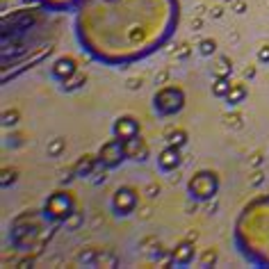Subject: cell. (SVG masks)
Instances as JSON below:
<instances>
[{
    "instance_id": "obj_1",
    "label": "cell",
    "mask_w": 269,
    "mask_h": 269,
    "mask_svg": "<svg viewBox=\"0 0 269 269\" xmlns=\"http://www.w3.org/2000/svg\"><path fill=\"white\" fill-rule=\"evenodd\" d=\"M178 21V0H82L73 25L89 57L107 66H128L162 48Z\"/></svg>"
},
{
    "instance_id": "obj_2",
    "label": "cell",
    "mask_w": 269,
    "mask_h": 269,
    "mask_svg": "<svg viewBox=\"0 0 269 269\" xmlns=\"http://www.w3.org/2000/svg\"><path fill=\"white\" fill-rule=\"evenodd\" d=\"M59 12L37 5L2 16V82L35 69L55 50L62 35Z\"/></svg>"
},
{
    "instance_id": "obj_3",
    "label": "cell",
    "mask_w": 269,
    "mask_h": 269,
    "mask_svg": "<svg viewBox=\"0 0 269 269\" xmlns=\"http://www.w3.org/2000/svg\"><path fill=\"white\" fill-rule=\"evenodd\" d=\"M233 240L242 258L255 267H269V194L255 196L242 208Z\"/></svg>"
},
{
    "instance_id": "obj_4",
    "label": "cell",
    "mask_w": 269,
    "mask_h": 269,
    "mask_svg": "<svg viewBox=\"0 0 269 269\" xmlns=\"http://www.w3.org/2000/svg\"><path fill=\"white\" fill-rule=\"evenodd\" d=\"M185 107V92L178 85L160 87L153 96V110L160 116H173Z\"/></svg>"
},
{
    "instance_id": "obj_5",
    "label": "cell",
    "mask_w": 269,
    "mask_h": 269,
    "mask_svg": "<svg viewBox=\"0 0 269 269\" xmlns=\"http://www.w3.org/2000/svg\"><path fill=\"white\" fill-rule=\"evenodd\" d=\"M219 190V178L214 171H198L187 180V194L196 201H208Z\"/></svg>"
},
{
    "instance_id": "obj_6",
    "label": "cell",
    "mask_w": 269,
    "mask_h": 269,
    "mask_svg": "<svg viewBox=\"0 0 269 269\" xmlns=\"http://www.w3.org/2000/svg\"><path fill=\"white\" fill-rule=\"evenodd\" d=\"M73 212H76V210H73V198L69 196L66 192H55V194L48 196V201H46V214H48L50 219L66 221Z\"/></svg>"
},
{
    "instance_id": "obj_7",
    "label": "cell",
    "mask_w": 269,
    "mask_h": 269,
    "mask_svg": "<svg viewBox=\"0 0 269 269\" xmlns=\"http://www.w3.org/2000/svg\"><path fill=\"white\" fill-rule=\"evenodd\" d=\"M126 160V153H123V144L121 139H110L107 144H103L98 151V164H103L105 169H114V167H119L121 162Z\"/></svg>"
},
{
    "instance_id": "obj_8",
    "label": "cell",
    "mask_w": 269,
    "mask_h": 269,
    "mask_svg": "<svg viewBox=\"0 0 269 269\" xmlns=\"http://www.w3.org/2000/svg\"><path fill=\"white\" fill-rule=\"evenodd\" d=\"M112 206L119 214L134 212V208H137V192H134L133 187H119V190L114 192Z\"/></svg>"
},
{
    "instance_id": "obj_9",
    "label": "cell",
    "mask_w": 269,
    "mask_h": 269,
    "mask_svg": "<svg viewBox=\"0 0 269 269\" xmlns=\"http://www.w3.org/2000/svg\"><path fill=\"white\" fill-rule=\"evenodd\" d=\"M123 144V153H126V160H146L149 157V144L142 139V134H133L128 139H121Z\"/></svg>"
},
{
    "instance_id": "obj_10",
    "label": "cell",
    "mask_w": 269,
    "mask_h": 269,
    "mask_svg": "<svg viewBox=\"0 0 269 269\" xmlns=\"http://www.w3.org/2000/svg\"><path fill=\"white\" fill-rule=\"evenodd\" d=\"M53 78L55 80H59V82H69V80L78 73V62L73 59V57H59L55 64H53Z\"/></svg>"
},
{
    "instance_id": "obj_11",
    "label": "cell",
    "mask_w": 269,
    "mask_h": 269,
    "mask_svg": "<svg viewBox=\"0 0 269 269\" xmlns=\"http://www.w3.org/2000/svg\"><path fill=\"white\" fill-rule=\"evenodd\" d=\"M180 162H183V157H180V149L173 146V144H169V146H167V149L157 155V167H160L162 171H167V173L176 171L178 167H180Z\"/></svg>"
},
{
    "instance_id": "obj_12",
    "label": "cell",
    "mask_w": 269,
    "mask_h": 269,
    "mask_svg": "<svg viewBox=\"0 0 269 269\" xmlns=\"http://www.w3.org/2000/svg\"><path fill=\"white\" fill-rule=\"evenodd\" d=\"M112 133L116 139H128V137H133V134H139V123H137V119H133V116H119V119L114 121Z\"/></svg>"
},
{
    "instance_id": "obj_13",
    "label": "cell",
    "mask_w": 269,
    "mask_h": 269,
    "mask_svg": "<svg viewBox=\"0 0 269 269\" xmlns=\"http://www.w3.org/2000/svg\"><path fill=\"white\" fill-rule=\"evenodd\" d=\"M171 258H173L176 265H183V267L190 265V262L194 260V244H192V242H180V244L173 249Z\"/></svg>"
},
{
    "instance_id": "obj_14",
    "label": "cell",
    "mask_w": 269,
    "mask_h": 269,
    "mask_svg": "<svg viewBox=\"0 0 269 269\" xmlns=\"http://www.w3.org/2000/svg\"><path fill=\"white\" fill-rule=\"evenodd\" d=\"M80 2L82 0H39V5H43V7L53 9V12H71V9H78Z\"/></svg>"
},
{
    "instance_id": "obj_15",
    "label": "cell",
    "mask_w": 269,
    "mask_h": 269,
    "mask_svg": "<svg viewBox=\"0 0 269 269\" xmlns=\"http://www.w3.org/2000/svg\"><path fill=\"white\" fill-rule=\"evenodd\" d=\"M231 80H228V76H214L212 80V94L217 96V98H226L228 92H231Z\"/></svg>"
},
{
    "instance_id": "obj_16",
    "label": "cell",
    "mask_w": 269,
    "mask_h": 269,
    "mask_svg": "<svg viewBox=\"0 0 269 269\" xmlns=\"http://www.w3.org/2000/svg\"><path fill=\"white\" fill-rule=\"evenodd\" d=\"M247 87L244 85H233L231 87V92H228V96H226V100L231 103V105H237V103H242V100L247 98Z\"/></svg>"
},
{
    "instance_id": "obj_17",
    "label": "cell",
    "mask_w": 269,
    "mask_h": 269,
    "mask_svg": "<svg viewBox=\"0 0 269 269\" xmlns=\"http://www.w3.org/2000/svg\"><path fill=\"white\" fill-rule=\"evenodd\" d=\"M167 142L173 144V146H185V142H187V133H185L183 128H176V130H169L167 133Z\"/></svg>"
},
{
    "instance_id": "obj_18",
    "label": "cell",
    "mask_w": 269,
    "mask_h": 269,
    "mask_svg": "<svg viewBox=\"0 0 269 269\" xmlns=\"http://www.w3.org/2000/svg\"><path fill=\"white\" fill-rule=\"evenodd\" d=\"M94 162H98V157L94 160V157H82L78 164H76V173H80V176H89L92 173V169H94Z\"/></svg>"
},
{
    "instance_id": "obj_19",
    "label": "cell",
    "mask_w": 269,
    "mask_h": 269,
    "mask_svg": "<svg viewBox=\"0 0 269 269\" xmlns=\"http://www.w3.org/2000/svg\"><path fill=\"white\" fill-rule=\"evenodd\" d=\"M85 82H87V76H85V73H76V76H73L69 82H64V89H66V92H73V89H80V87L85 85Z\"/></svg>"
},
{
    "instance_id": "obj_20",
    "label": "cell",
    "mask_w": 269,
    "mask_h": 269,
    "mask_svg": "<svg viewBox=\"0 0 269 269\" xmlns=\"http://www.w3.org/2000/svg\"><path fill=\"white\" fill-rule=\"evenodd\" d=\"M214 50H217V43H214V39H203V41L198 43V53L201 55H212Z\"/></svg>"
},
{
    "instance_id": "obj_21",
    "label": "cell",
    "mask_w": 269,
    "mask_h": 269,
    "mask_svg": "<svg viewBox=\"0 0 269 269\" xmlns=\"http://www.w3.org/2000/svg\"><path fill=\"white\" fill-rule=\"evenodd\" d=\"M62 149H64L62 139H53V144H48V155H59Z\"/></svg>"
},
{
    "instance_id": "obj_22",
    "label": "cell",
    "mask_w": 269,
    "mask_h": 269,
    "mask_svg": "<svg viewBox=\"0 0 269 269\" xmlns=\"http://www.w3.org/2000/svg\"><path fill=\"white\" fill-rule=\"evenodd\" d=\"M258 59H260L262 64L269 62V46H262V48L258 50Z\"/></svg>"
},
{
    "instance_id": "obj_23",
    "label": "cell",
    "mask_w": 269,
    "mask_h": 269,
    "mask_svg": "<svg viewBox=\"0 0 269 269\" xmlns=\"http://www.w3.org/2000/svg\"><path fill=\"white\" fill-rule=\"evenodd\" d=\"M214 258H217V255H214V251H208L206 258H203V265H210V262H214Z\"/></svg>"
},
{
    "instance_id": "obj_24",
    "label": "cell",
    "mask_w": 269,
    "mask_h": 269,
    "mask_svg": "<svg viewBox=\"0 0 269 269\" xmlns=\"http://www.w3.org/2000/svg\"><path fill=\"white\" fill-rule=\"evenodd\" d=\"M244 9H247V5H244V2H237V5H235V12H237V14H242Z\"/></svg>"
},
{
    "instance_id": "obj_25",
    "label": "cell",
    "mask_w": 269,
    "mask_h": 269,
    "mask_svg": "<svg viewBox=\"0 0 269 269\" xmlns=\"http://www.w3.org/2000/svg\"><path fill=\"white\" fill-rule=\"evenodd\" d=\"M212 16H214V19H219V16H221V7H214L212 9Z\"/></svg>"
},
{
    "instance_id": "obj_26",
    "label": "cell",
    "mask_w": 269,
    "mask_h": 269,
    "mask_svg": "<svg viewBox=\"0 0 269 269\" xmlns=\"http://www.w3.org/2000/svg\"><path fill=\"white\" fill-rule=\"evenodd\" d=\"M253 73H255V69H247V71H244V76H247V78H253Z\"/></svg>"
},
{
    "instance_id": "obj_27",
    "label": "cell",
    "mask_w": 269,
    "mask_h": 269,
    "mask_svg": "<svg viewBox=\"0 0 269 269\" xmlns=\"http://www.w3.org/2000/svg\"><path fill=\"white\" fill-rule=\"evenodd\" d=\"M23 2H35V0H23ZM37 2H39V0H37Z\"/></svg>"
}]
</instances>
